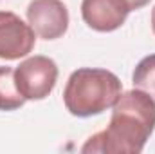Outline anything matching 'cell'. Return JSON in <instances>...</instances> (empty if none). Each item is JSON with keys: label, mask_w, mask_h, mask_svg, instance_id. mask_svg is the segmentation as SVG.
Returning a JSON list of instances; mask_svg holds the SVG:
<instances>
[{"label": "cell", "mask_w": 155, "mask_h": 154, "mask_svg": "<svg viewBox=\"0 0 155 154\" xmlns=\"http://www.w3.org/2000/svg\"><path fill=\"white\" fill-rule=\"evenodd\" d=\"M152 31H153V35H155V5H153V9H152Z\"/></svg>", "instance_id": "10"}, {"label": "cell", "mask_w": 155, "mask_h": 154, "mask_svg": "<svg viewBox=\"0 0 155 154\" xmlns=\"http://www.w3.org/2000/svg\"><path fill=\"white\" fill-rule=\"evenodd\" d=\"M121 91L123 83L112 71L81 67L67 80L63 103L72 116L90 118L110 109Z\"/></svg>", "instance_id": "2"}, {"label": "cell", "mask_w": 155, "mask_h": 154, "mask_svg": "<svg viewBox=\"0 0 155 154\" xmlns=\"http://www.w3.org/2000/svg\"><path fill=\"white\" fill-rule=\"evenodd\" d=\"M25 103L15 83V69L0 65V111H16Z\"/></svg>", "instance_id": "7"}, {"label": "cell", "mask_w": 155, "mask_h": 154, "mask_svg": "<svg viewBox=\"0 0 155 154\" xmlns=\"http://www.w3.org/2000/svg\"><path fill=\"white\" fill-rule=\"evenodd\" d=\"M132 83L135 89L148 93L155 100V54L144 56L134 69Z\"/></svg>", "instance_id": "8"}, {"label": "cell", "mask_w": 155, "mask_h": 154, "mask_svg": "<svg viewBox=\"0 0 155 154\" xmlns=\"http://www.w3.org/2000/svg\"><path fill=\"white\" fill-rule=\"evenodd\" d=\"M36 33L18 15L0 11V58L20 60L35 49Z\"/></svg>", "instance_id": "4"}, {"label": "cell", "mask_w": 155, "mask_h": 154, "mask_svg": "<svg viewBox=\"0 0 155 154\" xmlns=\"http://www.w3.org/2000/svg\"><path fill=\"white\" fill-rule=\"evenodd\" d=\"M27 22L43 40H56L69 29V11L61 0H31Z\"/></svg>", "instance_id": "5"}, {"label": "cell", "mask_w": 155, "mask_h": 154, "mask_svg": "<svg viewBox=\"0 0 155 154\" xmlns=\"http://www.w3.org/2000/svg\"><path fill=\"white\" fill-rule=\"evenodd\" d=\"M58 82V65L49 56H31L15 69V83L25 100L47 98Z\"/></svg>", "instance_id": "3"}, {"label": "cell", "mask_w": 155, "mask_h": 154, "mask_svg": "<svg viewBox=\"0 0 155 154\" xmlns=\"http://www.w3.org/2000/svg\"><path fill=\"white\" fill-rule=\"evenodd\" d=\"M155 129V100L144 91L121 93L112 105V118L105 131L90 136L81 152L139 154Z\"/></svg>", "instance_id": "1"}, {"label": "cell", "mask_w": 155, "mask_h": 154, "mask_svg": "<svg viewBox=\"0 0 155 154\" xmlns=\"http://www.w3.org/2000/svg\"><path fill=\"white\" fill-rule=\"evenodd\" d=\"M128 4H130V9L135 11V9H141L146 4H150V0H128Z\"/></svg>", "instance_id": "9"}, {"label": "cell", "mask_w": 155, "mask_h": 154, "mask_svg": "<svg viewBox=\"0 0 155 154\" xmlns=\"http://www.w3.org/2000/svg\"><path fill=\"white\" fill-rule=\"evenodd\" d=\"M128 0H83L81 16L85 24L97 33H112L119 29L130 15Z\"/></svg>", "instance_id": "6"}]
</instances>
